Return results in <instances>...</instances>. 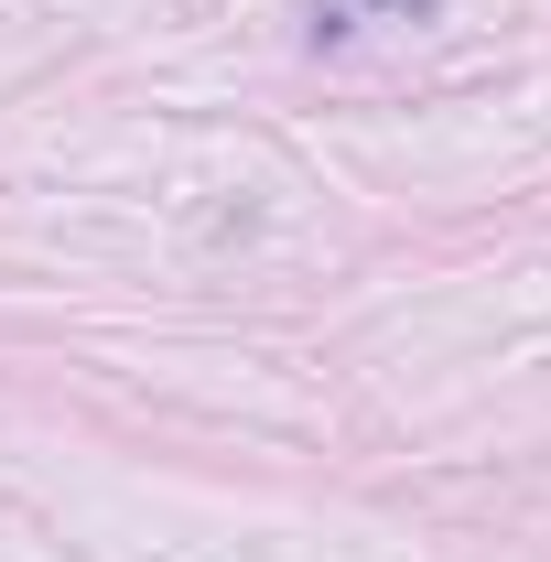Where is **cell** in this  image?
I'll return each mask as SVG.
<instances>
[{
    "label": "cell",
    "mask_w": 551,
    "mask_h": 562,
    "mask_svg": "<svg viewBox=\"0 0 551 562\" xmlns=\"http://www.w3.org/2000/svg\"><path fill=\"white\" fill-rule=\"evenodd\" d=\"M368 11H432V0H368Z\"/></svg>",
    "instance_id": "obj_1"
}]
</instances>
